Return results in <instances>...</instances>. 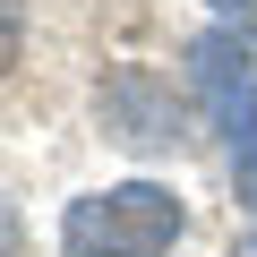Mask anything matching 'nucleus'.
<instances>
[{
  "mask_svg": "<svg viewBox=\"0 0 257 257\" xmlns=\"http://www.w3.org/2000/svg\"><path fill=\"white\" fill-rule=\"evenodd\" d=\"M180 240V197L163 180H128V189H94L60 214V248L69 257H163Z\"/></svg>",
  "mask_w": 257,
  "mask_h": 257,
  "instance_id": "obj_1",
  "label": "nucleus"
},
{
  "mask_svg": "<svg viewBox=\"0 0 257 257\" xmlns=\"http://www.w3.org/2000/svg\"><path fill=\"white\" fill-rule=\"evenodd\" d=\"M223 111H231V163H240V197L257 206V86H240Z\"/></svg>",
  "mask_w": 257,
  "mask_h": 257,
  "instance_id": "obj_2",
  "label": "nucleus"
},
{
  "mask_svg": "<svg viewBox=\"0 0 257 257\" xmlns=\"http://www.w3.org/2000/svg\"><path fill=\"white\" fill-rule=\"evenodd\" d=\"M18 43H26V18H18V0H0V77H9Z\"/></svg>",
  "mask_w": 257,
  "mask_h": 257,
  "instance_id": "obj_3",
  "label": "nucleus"
},
{
  "mask_svg": "<svg viewBox=\"0 0 257 257\" xmlns=\"http://www.w3.org/2000/svg\"><path fill=\"white\" fill-rule=\"evenodd\" d=\"M18 248H26V223H18V206H9V197H0V257H18Z\"/></svg>",
  "mask_w": 257,
  "mask_h": 257,
  "instance_id": "obj_4",
  "label": "nucleus"
},
{
  "mask_svg": "<svg viewBox=\"0 0 257 257\" xmlns=\"http://www.w3.org/2000/svg\"><path fill=\"white\" fill-rule=\"evenodd\" d=\"M214 9H223V18H231V26H240V35L257 43V0H214Z\"/></svg>",
  "mask_w": 257,
  "mask_h": 257,
  "instance_id": "obj_5",
  "label": "nucleus"
}]
</instances>
